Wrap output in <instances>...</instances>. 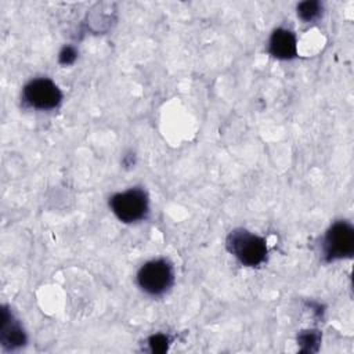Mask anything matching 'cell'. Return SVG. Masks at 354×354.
I'll list each match as a JSON object with an SVG mask.
<instances>
[{"label": "cell", "instance_id": "10", "mask_svg": "<svg viewBox=\"0 0 354 354\" xmlns=\"http://www.w3.org/2000/svg\"><path fill=\"white\" fill-rule=\"evenodd\" d=\"M76 57H77L76 50H75L73 47H71V46H65V47L61 50L59 55H58V61H59V64H62V65H71V64L75 62Z\"/></svg>", "mask_w": 354, "mask_h": 354}, {"label": "cell", "instance_id": "7", "mask_svg": "<svg viewBox=\"0 0 354 354\" xmlns=\"http://www.w3.org/2000/svg\"><path fill=\"white\" fill-rule=\"evenodd\" d=\"M0 340L4 348L7 350H15L26 343V335L21 324L12 317V314L6 307H3L1 310Z\"/></svg>", "mask_w": 354, "mask_h": 354}, {"label": "cell", "instance_id": "8", "mask_svg": "<svg viewBox=\"0 0 354 354\" xmlns=\"http://www.w3.org/2000/svg\"><path fill=\"white\" fill-rule=\"evenodd\" d=\"M321 12H322V4L319 1L307 0L297 4V15L306 22H311L317 19L321 15Z\"/></svg>", "mask_w": 354, "mask_h": 354}, {"label": "cell", "instance_id": "11", "mask_svg": "<svg viewBox=\"0 0 354 354\" xmlns=\"http://www.w3.org/2000/svg\"><path fill=\"white\" fill-rule=\"evenodd\" d=\"M299 342L301 344H317L319 342V335L317 330H306L299 336Z\"/></svg>", "mask_w": 354, "mask_h": 354}, {"label": "cell", "instance_id": "6", "mask_svg": "<svg viewBox=\"0 0 354 354\" xmlns=\"http://www.w3.org/2000/svg\"><path fill=\"white\" fill-rule=\"evenodd\" d=\"M268 53L278 59H292L297 55V40L292 30L275 29L268 40Z\"/></svg>", "mask_w": 354, "mask_h": 354}, {"label": "cell", "instance_id": "9", "mask_svg": "<svg viewBox=\"0 0 354 354\" xmlns=\"http://www.w3.org/2000/svg\"><path fill=\"white\" fill-rule=\"evenodd\" d=\"M167 343H169V337H167L166 335H162V333L153 335V336L149 339L151 350H152V351H155V353L167 350Z\"/></svg>", "mask_w": 354, "mask_h": 354}, {"label": "cell", "instance_id": "5", "mask_svg": "<svg viewBox=\"0 0 354 354\" xmlns=\"http://www.w3.org/2000/svg\"><path fill=\"white\" fill-rule=\"evenodd\" d=\"M24 101L36 109H54L62 101V93L59 87L48 77L32 79L24 86Z\"/></svg>", "mask_w": 354, "mask_h": 354}, {"label": "cell", "instance_id": "2", "mask_svg": "<svg viewBox=\"0 0 354 354\" xmlns=\"http://www.w3.org/2000/svg\"><path fill=\"white\" fill-rule=\"evenodd\" d=\"M174 282L173 266L166 259H153L142 264L137 272V283L151 296L166 293Z\"/></svg>", "mask_w": 354, "mask_h": 354}, {"label": "cell", "instance_id": "3", "mask_svg": "<svg viewBox=\"0 0 354 354\" xmlns=\"http://www.w3.org/2000/svg\"><path fill=\"white\" fill-rule=\"evenodd\" d=\"M109 207L123 223H137L148 213V195L144 189L134 187L118 192L109 198Z\"/></svg>", "mask_w": 354, "mask_h": 354}, {"label": "cell", "instance_id": "1", "mask_svg": "<svg viewBox=\"0 0 354 354\" xmlns=\"http://www.w3.org/2000/svg\"><path fill=\"white\" fill-rule=\"evenodd\" d=\"M227 250L243 266L257 267L267 257V242L264 238L245 228L232 230L225 239Z\"/></svg>", "mask_w": 354, "mask_h": 354}, {"label": "cell", "instance_id": "4", "mask_svg": "<svg viewBox=\"0 0 354 354\" xmlns=\"http://www.w3.org/2000/svg\"><path fill=\"white\" fill-rule=\"evenodd\" d=\"M322 254L326 261L348 259L354 253V228L348 221L333 223L322 238Z\"/></svg>", "mask_w": 354, "mask_h": 354}]
</instances>
